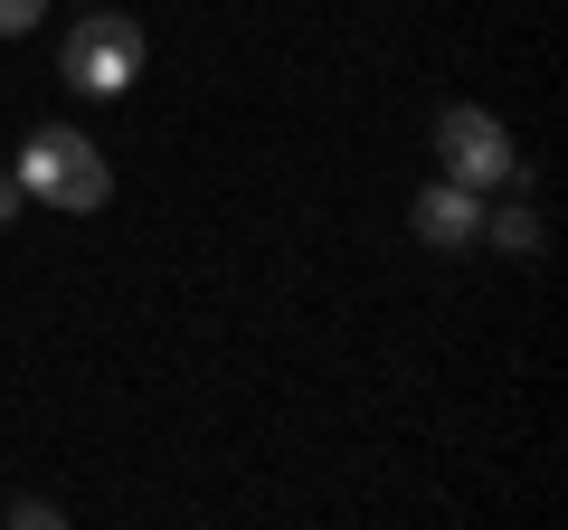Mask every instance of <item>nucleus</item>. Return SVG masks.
Instances as JSON below:
<instances>
[{"label":"nucleus","instance_id":"nucleus-4","mask_svg":"<svg viewBox=\"0 0 568 530\" xmlns=\"http://www.w3.org/2000/svg\"><path fill=\"white\" fill-rule=\"evenodd\" d=\"M407 218H417L426 246H474V237H484V190H465V181H446V171H436V181L417 190V208H407Z\"/></svg>","mask_w":568,"mask_h":530},{"label":"nucleus","instance_id":"nucleus-1","mask_svg":"<svg viewBox=\"0 0 568 530\" xmlns=\"http://www.w3.org/2000/svg\"><path fill=\"white\" fill-rule=\"evenodd\" d=\"M20 190L29 200H48V208H67V218H95L104 200H114V171H104V152H95V133H77V123H39L20 143Z\"/></svg>","mask_w":568,"mask_h":530},{"label":"nucleus","instance_id":"nucleus-2","mask_svg":"<svg viewBox=\"0 0 568 530\" xmlns=\"http://www.w3.org/2000/svg\"><path fill=\"white\" fill-rule=\"evenodd\" d=\"M436 162H446V181H465V190H521L530 181V162L511 152V133L484 114V104H446V114H436Z\"/></svg>","mask_w":568,"mask_h":530},{"label":"nucleus","instance_id":"nucleus-5","mask_svg":"<svg viewBox=\"0 0 568 530\" xmlns=\"http://www.w3.org/2000/svg\"><path fill=\"white\" fill-rule=\"evenodd\" d=\"M484 237L503 246V256H540L549 227H540V208H530V200H511V208H493V218H484Z\"/></svg>","mask_w":568,"mask_h":530},{"label":"nucleus","instance_id":"nucleus-3","mask_svg":"<svg viewBox=\"0 0 568 530\" xmlns=\"http://www.w3.org/2000/svg\"><path fill=\"white\" fill-rule=\"evenodd\" d=\"M142 29H133V10H85L77 29H67V85L77 95H133V77H142Z\"/></svg>","mask_w":568,"mask_h":530},{"label":"nucleus","instance_id":"nucleus-7","mask_svg":"<svg viewBox=\"0 0 568 530\" xmlns=\"http://www.w3.org/2000/svg\"><path fill=\"white\" fill-rule=\"evenodd\" d=\"M10 521H20V530H48V521H67V511L39 502V492H20V502H10Z\"/></svg>","mask_w":568,"mask_h":530},{"label":"nucleus","instance_id":"nucleus-8","mask_svg":"<svg viewBox=\"0 0 568 530\" xmlns=\"http://www.w3.org/2000/svg\"><path fill=\"white\" fill-rule=\"evenodd\" d=\"M20 208H29V190H20V171H0V227L20 218Z\"/></svg>","mask_w":568,"mask_h":530},{"label":"nucleus","instance_id":"nucleus-6","mask_svg":"<svg viewBox=\"0 0 568 530\" xmlns=\"http://www.w3.org/2000/svg\"><path fill=\"white\" fill-rule=\"evenodd\" d=\"M48 20V0H0V39H29Z\"/></svg>","mask_w":568,"mask_h":530}]
</instances>
